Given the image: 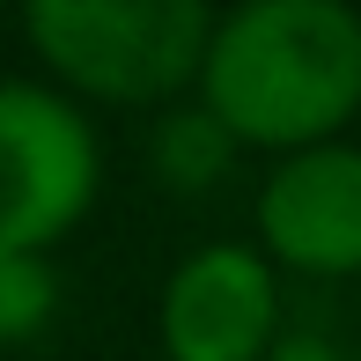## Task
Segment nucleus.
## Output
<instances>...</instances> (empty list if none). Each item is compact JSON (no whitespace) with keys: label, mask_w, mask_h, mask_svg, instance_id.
<instances>
[{"label":"nucleus","mask_w":361,"mask_h":361,"mask_svg":"<svg viewBox=\"0 0 361 361\" xmlns=\"http://www.w3.org/2000/svg\"><path fill=\"white\" fill-rule=\"evenodd\" d=\"M96 177V133L67 96L37 81H0V251L52 258V243L89 214Z\"/></svg>","instance_id":"obj_3"},{"label":"nucleus","mask_w":361,"mask_h":361,"mask_svg":"<svg viewBox=\"0 0 361 361\" xmlns=\"http://www.w3.org/2000/svg\"><path fill=\"white\" fill-rule=\"evenodd\" d=\"M214 15L200 0H37L23 37L89 104H170L200 81Z\"/></svg>","instance_id":"obj_2"},{"label":"nucleus","mask_w":361,"mask_h":361,"mask_svg":"<svg viewBox=\"0 0 361 361\" xmlns=\"http://www.w3.org/2000/svg\"><path fill=\"white\" fill-rule=\"evenodd\" d=\"M228 147L236 140H228L207 111H177V118H162V133H155V162H162L170 185H207V177H221Z\"/></svg>","instance_id":"obj_7"},{"label":"nucleus","mask_w":361,"mask_h":361,"mask_svg":"<svg viewBox=\"0 0 361 361\" xmlns=\"http://www.w3.org/2000/svg\"><path fill=\"white\" fill-rule=\"evenodd\" d=\"M52 317H59V273H52V258L0 251V347L37 339Z\"/></svg>","instance_id":"obj_6"},{"label":"nucleus","mask_w":361,"mask_h":361,"mask_svg":"<svg viewBox=\"0 0 361 361\" xmlns=\"http://www.w3.org/2000/svg\"><path fill=\"white\" fill-rule=\"evenodd\" d=\"M258 243L266 266L347 281L361 273V147L324 140L302 155H281L258 185Z\"/></svg>","instance_id":"obj_5"},{"label":"nucleus","mask_w":361,"mask_h":361,"mask_svg":"<svg viewBox=\"0 0 361 361\" xmlns=\"http://www.w3.org/2000/svg\"><path fill=\"white\" fill-rule=\"evenodd\" d=\"M200 111L236 147L302 155L361 111V15L339 0H251L207 30Z\"/></svg>","instance_id":"obj_1"},{"label":"nucleus","mask_w":361,"mask_h":361,"mask_svg":"<svg viewBox=\"0 0 361 361\" xmlns=\"http://www.w3.org/2000/svg\"><path fill=\"white\" fill-rule=\"evenodd\" d=\"M155 332L170 361H266L281 339V281L251 243H207L162 281Z\"/></svg>","instance_id":"obj_4"}]
</instances>
